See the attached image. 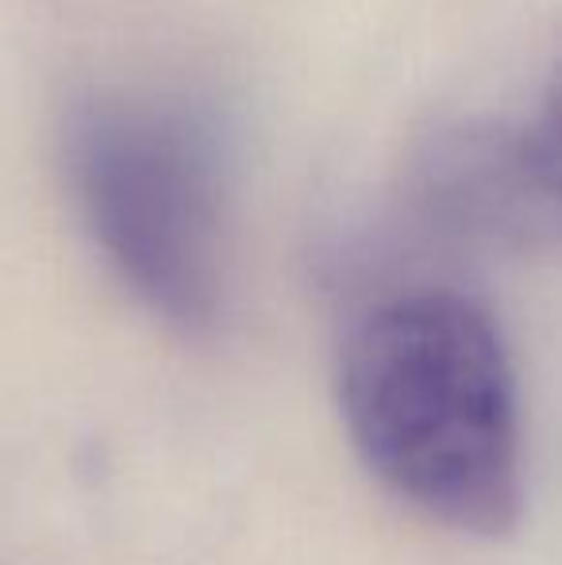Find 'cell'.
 Listing matches in <instances>:
<instances>
[{"label": "cell", "mask_w": 562, "mask_h": 565, "mask_svg": "<svg viewBox=\"0 0 562 565\" xmlns=\"http://www.w3.org/2000/svg\"><path fill=\"white\" fill-rule=\"evenodd\" d=\"M339 412L362 466L432 523L478 539L520 523L517 377L470 297L421 289L362 316L339 358Z\"/></svg>", "instance_id": "obj_1"}, {"label": "cell", "mask_w": 562, "mask_h": 565, "mask_svg": "<svg viewBox=\"0 0 562 565\" xmlns=\"http://www.w3.org/2000/svg\"><path fill=\"white\" fill-rule=\"evenodd\" d=\"M85 212L120 274L170 320H212L220 297V173L181 113L93 108L74 135Z\"/></svg>", "instance_id": "obj_2"}, {"label": "cell", "mask_w": 562, "mask_h": 565, "mask_svg": "<svg viewBox=\"0 0 562 565\" xmlns=\"http://www.w3.org/2000/svg\"><path fill=\"white\" fill-rule=\"evenodd\" d=\"M524 170L562 209V62L524 135Z\"/></svg>", "instance_id": "obj_3"}]
</instances>
